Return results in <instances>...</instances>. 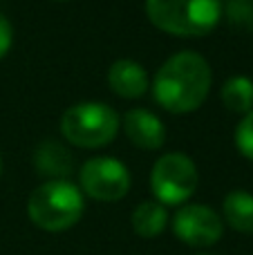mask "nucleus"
I'll use <instances>...</instances> for the list:
<instances>
[{
    "mask_svg": "<svg viewBox=\"0 0 253 255\" xmlns=\"http://www.w3.org/2000/svg\"><path fill=\"white\" fill-rule=\"evenodd\" d=\"M211 90V67L195 52H179L159 67L152 83L155 99L164 110L182 115L204 103Z\"/></svg>",
    "mask_w": 253,
    "mask_h": 255,
    "instance_id": "obj_1",
    "label": "nucleus"
},
{
    "mask_svg": "<svg viewBox=\"0 0 253 255\" xmlns=\"http://www.w3.org/2000/svg\"><path fill=\"white\" fill-rule=\"evenodd\" d=\"M146 13L173 36H206L222 18V0H146Z\"/></svg>",
    "mask_w": 253,
    "mask_h": 255,
    "instance_id": "obj_2",
    "label": "nucleus"
},
{
    "mask_svg": "<svg viewBox=\"0 0 253 255\" xmlns=\"http://www.w3.org/2000/svg\"><path fill=\"white\" fill-rule=\"evenodd\" d=\"M83 211V193L79 186L67 179L45 181L29 195V204H27L29 220L38 229L49 231V233L72 229L81 220Z\"/></svg>",
    "mask_w": 253,
    "mask_h": 255,
    "instance_id": "obj_3",
    "label": "nucleus"
},
{
    "mask_svg": "<svg viewBox=\"0 0 253 255\" xmlns=\"http://www.w3.org/2000/svg\"><path fill=\"white\" fill-rule=\"evenodd\" d=\"M119 130V117L101 101H83L67 108L61 119V132L79 148H101Z\"/></svg>",
    "mask_w": 253,
    "mask_h": 255,
    "instance_id": "obj_4",
    "label": "nucleus"
},
{
    "mask_svg": "<svg viewBox=\"0 0 253 255\" xmlns=\"http://www.w3.org/2000/svg\"><path fill=\"white\" fill-rule=\"evenodd\" d=\"M197 184H200V177H197L195 163L182 152L164 154L152 166L150 188L161 206H179L188 202Z\"/></svg>",
    "mask_w": 253,
    "mask_h": 255,
    "instance_id": "obj_5",
    "label": "nucleus"
},
{
    "mask_svg": "<svg viewBox=\"0 0 253 255\" xmlns=\"http://www.w3.org/2000/svg\"><path fill=\"white\" fill-rule=\"evenodd\" d=\"M81 188L99 202H117L130 190V172L121 161L110 157H94L79 172Z\"/></svg>",
    "mask_w": 253,
    "mask_h": 255,
    "instance_id": "obj_6",
    "label": "nucleus"
},
{
    "mask_svg": "<svg viewBox=\"0 0 253 255\" xmlns=\"http://www.w3.org/2000/svg\"><path fill=\"white\" fill-rule=\"evenodd\" d=\"M173 231L188 247H211L224 233L220 215L204 204L182 206L173 217Z\"/></svg>",
    "mask_w": 253,
    "mask_h": 255,
    "instance_id": "obj_7",
    "label": "nucleus"
},
{
    "mask_svg": "<svg viewBox=\"0 0 253 255\" xmlns=\"http://www.w3.org/2000/svg\"><path fill=\"white\" fill-rule=\"evenodd\" d=\"M124 130L134 145L143 150H157L166 141V128L157 115L143 108L128 110L124 117Z\"/></svg>",
    "mask_w": 253,
    "mask_h": 255,
    "instance_id": "obj_8",
    "label": "nucleus"
},
{
    "mask_svg": "<svg viewBox=\"0 0 253 255\" xmlns=\"http://www.w3.org/2000/svg\"><path fill=\"white\" fill-rule=\"evenodd\" d=\"M108 85L124 99H139L148 90V74L137 61L121 58L108 70Z\"/></svg>",
    "mask_w": 253,
    "mask_h": 255,
    "instance_id": "obj_9",
    "label": "nucleus"
},
{
    "mask_svg": "<svg viewBox=\"0 0 253 255\" xmlns=\"http://www.w3.org/2000/svg\"><path fill=\"white\" fill-rule=\"evenodd\" d=\"M34 166L43 177H49V181H54V179H65L72 172L74 163H72V154L61 143L47 139L36 148Z\"/></svg>",
    "mask_w": 253,
    "mask_h": 255,
    "instance_id": "obj_10",
    "label": "nucleus"
},
{
    "mask_svg": "<svg viewBox=\"0 0 253 255\" xmlns=\"http://www.w3.org/2000/svg\"><path fill=\"white\" fill-rule=\"evenodd\" d=\"M224 220L238 233H253V195L247 190H231L222 204Z\"/></svg>",
    "mask_w": 253,
    "mask_h": 255,
    "instance_id": "obj_11",
    "label": "nucleus"
},
{
    "mask_svg": "<svg viewBox=\"0 0 253 255\" xmlns=\"http://www.w3.org/2000/svg\"><path fill=\"white\" fill-rule=\"evenodd\" d=\"M168 224L166 206L159 202H141L132 213V229L141 238H157Z\"/></svg>",
    "mask_w": 253,
    "mask_h": 255,
    "instance_id": "obj_12",
    "label": "nucleus"
},
{
    "mask_svg": "<svg viewBox=\"0 0 253 255\" xmlns=\"http://www.w3.org/2000/svg\"><path fill=\"white\" fill-rule=\"evenodd\" d=\"M222 103L231 112H251L253 83L247 76H231L222 85Z\"/></svg>",
    "mask_w": 253,
    "mask_h": 255,
    "instance_id": "obj_13",
    "label": "nucleus"
},
{
    "mask_svg": "<svg viewBox=\"0 0 253 255\" xmlns=\"http://www.w3.org/2000/svg\"><path fill=\"white\" fill-rule=\"evenodd\" d=\"M236 145L247 159L253 161V110L247 112L236 128Z\"/></svg>",
    "mask_w": 253,
    "mask_h": 255,
    "instance_id": "obj_14",
    "label": "nucleus"
},
{
    "mask_svg": "<svg viewBox=\"0 0 253 255\" xmlns=\"http://www.w3.org/2000/svg\"><path fill=\"white\" fill-rule=\"evenodd\" d=\"M13 43V29H11V22L0 13V58L7 56V52L11 49Z\"/></svg>",
    "mask_w": 253,
    "mask_h": 255,
    "instance_id": "obj_15",
    "label": "nucleus"
},
{
    "mask_svg": "<svg viewBox=\"0 0 253 255\" xmlns=\"http://www.w3.org/2000/svg\"><path fill=\"white\" fill-rule=\"evenodd\" d=\"M0 172H2V157H0Z\"/></svg>",
    "mask_w": 253,
    "mask_h": 255,
    "instance_id": "obj_16",
    "label": "nucleus"
},
{
    "mask_svg": "<svg viewBox=\"0 0 253 255\" xmlns=\"http://www.w3.org/2000/svg\"><path fill=\"white\" fill-rule=\"evenodd\" d=\"M200 255H213V253H200Z\"/></svg>",
    "mask_w": 253,
    "mask_h": 255,
    "instance_id": "obj_17",
    "label": "nucleus"
}]
</instances>
